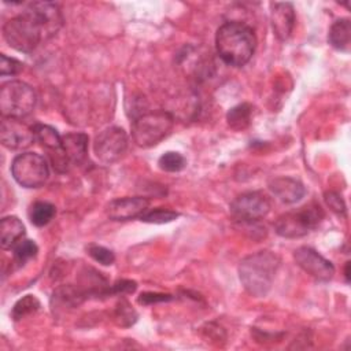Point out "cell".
Instances as JSON below:
<instances>
[{"label":"cell","mask_w":351,"mask_h":351,"mask_svg":"<svg viewBox=\"0 0 351 351\" xmlns=\"http://www.w3.org/2000/svg\"><path fill=\"white\" fill-rule=\"evenodd\" d=\"M158 165L162 170L165 171H169V173H177V171H181L182 169H185L186 166V159L178 154V152H173V151H169L166 154H163L159 160H158Z\"/></svg>","instance_id":"23"},{"label":"cell","mask_w":351,"mask_h":351,"mask_svg":"<svg viewBox=\"0 0 351 351\" xmlns=\"http://www.w3.org/2000/svg\"><path fill=\"white\" fill-rule=\"evenodd\" d=\"M293 258L300 269L318 281H329L335 274V266L321 254L310 247H299L293 252Z\"/></svg>","instance_id":"11"},{"label":"cell","mask_w":351,"mask_h":351,"mask_svg":"<svg viewBox=\"0 0 351 351\" xmlns=\"http://www.w3.org/2000/svg\"><path fill=\"white\" fill-rule=\"evenodd\" d=\"M14 180L25 188H38L49 177V166L44 156L36 152H23L14 158L11 165Z\"/></svg>","instance_id":"7"},{"label":"cell","mask_w":351,"mask_h":351,"mask_svg":"<svg viewBox=\"0 0 351 351\" xmlns=\"http://www.w3.org/2000/svg\"><path fill=\"white\" fill-rule=\"evenodd\" d=\"M32 128H33L36 141L40 143V145L48 152V156L53 169L59 173H64L70 163L64 155L62 137L59 136L58 130L44 123H34Z\"/></svg>","instance_id":"10"},{"label":"cell","mask_w":351,"mask_h":351,"mask_svg":"<svg viewBox=\"0 0 351 351\" xmlns=\"http://www.w3.org/2000/svg\"><path fill=\"white\" fill-rule=\"evenodd\" d=\"M1 144L10 149H22L29 147L36 138L33 128L25 125L16 118H3L0 126Z\"/></svg>","instance_id":"12"},{"label":"cell","mask_w":351,"mask_h":351,"mask_svg":"<svg viewBox=\"0 0 351 351\" xmlns=\"http://www.w3.org/2000/svg\"><path fill=\"white\" fill-rule=\"evenodd\" d=\"M325 214L319 204L308 203L298 210L281 214L276 223V233L285 239H299L314 230Z\"/></svg>","instance_id":"5"},{"label":"cell","mask_w":351,"mask_h":351,"mask_svg":"<svg viewBox=\"0 0 351 351\" xmlns=\"http://www.w3.org/2000/svg\"><path fill=\"white\" fill-rule=\"evenodd\" d=\"M324 199L333 213H336L337 215H346V203L339 192L329 191L324 195Z\"/></svg>","instance_id":"29"},{"label":"cell","mask_w":351,"mask_h":351,"mask_svg":"<svg viewBox=\"0 0 351 351\" xmlns=\"http://www.w3.org/2000/svg\"><path fill=\"white\" fill-rule=\"evenodd\" d=\"M38 308H40L38 299L33 295H26L14 304L11 315L14 319H21L29 314L36 313Z\"/></svg>","instance_id":"22"},{"label":"cell","mask_w":351,"mask_h":351,"mask_svg":"<svg viewBox=\"0 0 351 351\" xmlns=\"http://www.w3.org/2000/svg\"><path fill=\"white\" fill-rule=\"evenodd\" d=\"M37 101L34 89L18 80L4 82L0 89V111L3 118L21 119L29 115Z\"/></svg>","instance_id":"6"},{"label":"cell","mask_w":351,"mask_h":351,"mask_svg":"<svg viewBox=\"0 0 351 351\" xmlns=\"http://www.w3.org/2000/svg\"><path fill=\"white\" fill-rule=\"evenodd\" d=\"M178 217V213L173 211V210H167V208H154V210H147L140 219L143 222H148V223H167L174 221Z\"/></svg>","instance_id":"25"},{"label":"cell","mask_w":351,"mask_h":351,"mask_svg":"<svg viewBox=\"0 0 351 351\" xmlns=\"http://www.w3.org/2000/svg\"><path fill=\"white\" fill-rule=\"evenodd\" d=\"M128 148V134L122 128L110 126L101 130L93 143V151L97 159L111 165L119 160Z\"/></svg>","instance_id":"8"},{"label":"cell","mask_w":351,"mask_h":351,"mask_svg":"<svg viewBox=\"0 0 351 351\" xmlns=\"http://www.w3.org/2000/svg\"><path fill=\"white\" fill-rule=\"evenodd\" d=\"M115 317L118 318V321H119L121 325L129 326V325H132V324L136 321L137 314H136V311L132 308V306L129 304V302L121 300V303H119L118 307H117Z\"/></svg>","instance_id":"27"},{"label":"cell","mask_w":351,"mask_h":351,"mask_svg":"<svg viewBox=\"0 0 351 351\" xmlns=\"http://www.w3.org/2000/svg\"><path fill=\"white\" fill-rule=\"evenodd\" d=\"M22 69H23V64L18 59L8 58L4 53L0 55V74L3 77H5V75H15V74L21 73Z\"/></svg>","instance_id":"28"},{"label":"cell","mask_w":351,"mask_h":351,"mask_svg":"<svg viewBox=\"0 0 351 351\" xmlns=\"http://www.w3.org/2000/svg\"><path fill=\"white\" fill-rule=\"evenodd\" d=\"M167 300H171V295L156 293V292H145V293H141V296L138 298V302L143 304H152V303L167 302Z\"/></svg>","instance_id":"31"},{"label":"cell","mask_w":351,"mask_h":351,"mask_svg":"<svg viewBox=\"0 0 351 351\" xmlns=\"http://www.w3.org/2000/svg\"><path fill=\"white\" fill-rule=\"evenodd\" d=\"M173 125V115L165 110L143 112L132 123L133 141L143 148L154 147L170 134Z\"/></svg>","instance_id":"4"},{"label":"cell","mask_w":351,"mask_h":351,"mask_svg":"<svg viewBox=\"0 0 351 351\" xmlns=\"http://www.w3.org/2000/svg\"><path fill=\"white\" fill-rule=\"evenodd\" d=\"M86 251L89 254V256L92 259H95L96 262H99L100 265H104V266H110L114 263L115 261V256L112 254V251H110L108 248L103 247V245H99V244H89L86 247Z\"/></svg>","instance_id":"26"},{"label":"cell","mask_w":351,"mask_h":351,"mask_svg":"<svg viewBox=\"0 0 351 351\" xmlns=\"http://www.w3.org/2000/svg\"><path fill=\"white\" fill-rule=\"evenodd\" d=\"M328 41L329 44L343 52L350 51V44H351V22L347 18L336 21L328 33Z\"/></svg>","instance_id":"19"},{"label":"cell","mask_w":351,"mask_h":351,"mask_svg":"<svg viewBox=\"0 0 351 351\" xmlns=\"http://www.w3.org/2000/svg\"><path fill=\"white\" fill-rule=\"evenodd\" d=\"M14 259L21 266L34 258L38 252V247L32 240H21L14 248Z\"/></svg>","instance_id":"24"},{"label":"cell","mask_w":351,"mask_h":351,"mask_svg":"<svg viewBox=\"0 0 351 351\" xmlns=\"http://www.w3.org/2000/svg\"><path fill=\"white\" fill-rule=\"evenodd\" d=\"M3 37L5 43L19 51L29 53L45 40L43 27L30 10H25L21 15L8 19L3 26Z\"/></svg>","instance_id":"3"},{"label":"cell","mask_w":351,"mask_h":351,"mask_svg":"<svg viewBox=\"0 0 351 351\" xmlns=\"http://www.w3.org/2000/svg\"><path fill=\"white\" fill-rule=\"evenodd\" d=\"M269 189L271 193L284 203H296L299 202L306 189L303 184L292 177H276L269 182Z\"/></svg>","instance_id":"16"},{"label":"cell","mask_w":351,"mask_h":351,"mask_svg":"<svg viewBox=\"0 0 351 351\" xmlns=\"http://www.w3.org/2000/svg\"><path fill=\"white\" fill-rule=\"evenodd\" d=\"M136 282L132 280H119L115 284L111 285V295L114 293H121V295H126V293H132L136 291Z\"/></svg>","instance_id":"30"},{"label":"cell","mask_w":351,"mask_h":351,"mask_svg":"<svg viewBox=\"0 0 351 351\" xmlns=\"http://www.w3.org/2000/svg\"><path fill=\"white\" fill-rule=\"evenodd\" d=\"M27 10L33 12V15L40 22L45 38H49L58 33V30L63 25V16L60 8L55 3L49 1H33L27 5Z\"/></svg>","instance_id":"14"},{"label":"cell","mask_w":351,"mask_h":351,"mask_svg":"<svg viewBox=\"0 0 351 351\" xmlns=\"http://www.w3.org/2000/svg\"><path fill=\"white\" fill-rule=\"evenodd\" d=\"M270 21H271V26L276 37L280 41L288 40L295 26L293 5L291 3H271Z\"/></svg>","instance_id":"15"},{"label":"cell","mask_w":351,"mask_h":351,"mask_svg":"<svg viewBox=\"0 0 351 351\" xmlns=\"http://www.w3.org/2000/svg\"><path fill=\"white\" fill-rule=\"evenodd\" d=\"M25 236V225L18 217H4L0 222V245L3 250L14 248Z\"/></svg>","instance_id":"18"},{"label":"cell","mask_w":351,"mask_h":351,"mask_svg":"<svg viewBox=\"0 0 351 351\" xmlns=\"http://www.w3.org/2000/svg\"><path fill=\"white\" fill-rule=\"evenodd\" d=\"M218 56L229 66L240 67L248 63L256 48V36L251 26L230 21L219 26L215 34Z\"/></svg>","instance_id":"1"},{"label":"cell","mask_w":351,"mask_h":351,"mask_svg":"<svg viewBox=\"0 0 351 351\" xmlns=\"http://www.w3.org/2000/svg\"><path fill=\"white\" fill-rule=\"evenodd\" d=\"M280 258L271 251H259L245 256L239 265L244 289L254 298L266 296L274 281Z\"/></svg>","instance_id":"2"},{"label":"cell","mask_w":351,"mask_h":351,"mask_svg":"<svg viewBox=\"0 0 351 351\" xmlns=\"http://www.w3.org/2000/svg\"><path fill=\"white\" fill-rule=\"evenodd\" d=\"M350 262H347V265H346V280H347V282L350 281Z\"/></svg>","instance_id":"32"},{"label":"cell","mask_w":351,"mask_h":351,"mask_svg":"<svg viewBox=\"0 0 351 351\" xmlns=\"http://www.w3.org/2000/svg\"><path fill=\"white\" fill-rule=\"evenodd\" d=\"M251 115L252 107L248 103H241L228 111L226 121L232 129L244 130L251 122Z\"/></svg>","instance_id":"20"},{"label":"cell","mask_w":351,"mask_h":351,"mask_svg":"<svg viewBox=\"0 0 351 351\" xmlns=\"http://www.w3.org/2000/svg\"><path fill=\"white\" fill-rule=\"evenodd\" d=\"M56 214V208L52 203L48 202H36L29 210L30 222L36 226L47 225Z\"/></svg>","instance_id":"21"},{"label":"cell","mask_w":351,"mask_h":351,"mask_svg":"<svg viewBox=\"0 0 351 351\" xmlns=\"http://www.w3.org/2000/svg\"><path fill=\"white\" fill-rule=\"evenodd\" d=\"M269 211V197L259 191L241 193L230 203L232 215L244 222L259 221L261 218L266 217Z\"/></svg>","instance_id":"9"},{"label":"cell","mask_w":351,"mask_h":351,"mask_svg":"<svg viewBox=\"0 0 351 351\" xmlns=\"http://www.w3.org/2000/svg\"><path fill=\"white\" fill-rule=\"evenodd\" d=\"M88 136L85 133H67L62 137L64 155L70 165H81L88 154Z\"/></svg>","instance_id":"17"},{"label":"cell","mask_w":351,"mask_h":351,"mask_svg":"<svg viewBox=\"0 0 351 351\" xmlns=\"http://www.w3.org/2000/svg\"><path fill=\"white\" fill-rule=\"evenodd\" d=\"M149 207V200L141 196H126L114 199L107 206V215L112 221H128L140 218Z\"/></svg>","instance_id":"13"}]
</instances>
